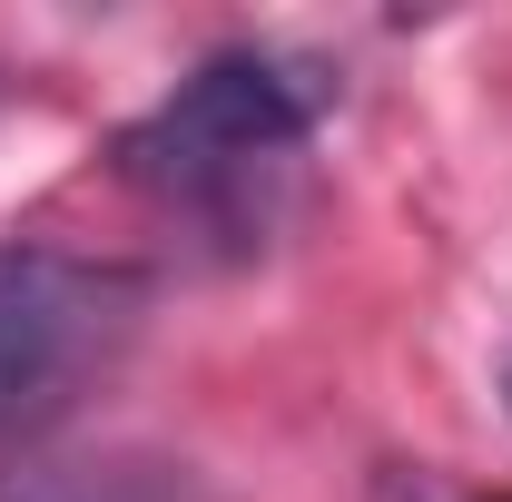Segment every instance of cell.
I'll list each match as a JSON object with an SVG mask.
<instances>
[{
    "label": "cell",
    "mask_w": 512,
    "mask_h": 502,
    "mask_svg": "<svg viewBox=\"0 0 512 502\" xmlns=\"http://www.w3.org/2000/svg\"><path fill=\"white\" fill-rule=\"evenodd\" d=\"M306 138H316V89L266 50H227L128 128L119 158L168 217L256 247L306 168Z\"/></svg>",
    "instance_id": "obj_1"
},
{
    "label": "cell",
    "mask_w": 512,
    "mask_h": 502,
    "mask_svg": "<svg viewBox=\"0 0 512 502\" xmlns=\"http://www.w3.org/2000/svg\"><path fill=\"white\" fill-rule=\"evenodd\" d=\"M138 276L60 247H0V453L60 424L138 335Z\"/></svg>",
    "instance_id": "obj_2"
}]
</instances>
